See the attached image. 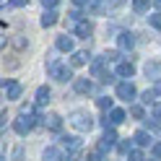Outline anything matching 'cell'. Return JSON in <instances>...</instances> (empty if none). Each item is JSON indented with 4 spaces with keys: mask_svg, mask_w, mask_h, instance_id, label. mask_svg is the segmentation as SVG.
<instances>
[{
    "mask_svg": "<svg viewBox=\"0 0 161 161\" xmlns=\"http://www.w3.org/2000/svg\"><path fill=\"white\" fill-rule=\"evenodd\" d=\"M70 125H73L75 130H80V133H88V130L94 127V119L88 112H73L70 114Z\"/></svg>",
    "mask_w": 161,
    "mask_h": 161,
    "instance_id": "3957f363",
    "label": "cell"
},
{
    "mask_svg": "<svg viewBox=\"0 0 161 161\" xmlns=\"http://www.w3.org/2000/svg\"><path fill=\"white\" fill-rule=\"evenodd\" d=\"M130 161H146V158H143L140 151H133V153H130Z\"/></svg>",
    "mask_w": 161,
    "mask_h": 161,
    "instance_id": "4dcf8cb0",
    "label": "cell"
},
{
    "mask_svg": "<svg viewBox=\"0 0 161 161\" xmlns=\"http://www.w3.org/2000/svg\"><path fill=\"white\" fill-rule=\"evenodd\" d=\"M57 49L60 52H73V36H68V34L57 36Z\"/></svg>",
    "mask_w": 161,
    "mask_h": 161,
    "instance_id": "9a60e30c",
    "label": "cell"
},
{
    "mask_svg": "<svg viewBox=\"0 0 161 161\" xmlns=\"http://www.w3.org/2000/svg\"><path fill=\"white\" fill-rule=\"evenodd\" d=\"M96 104L102 107V109H114V107H112V99H109V96H102V99H99Z\"/></svg>",
    "mask_w": 161,
    "mask_h": 161,
    "instance_id": "83f0119b",
    "label": "cell"
},
{
    "mask_svg": "<svg viewBox=\"0 0 161 161\" xmlns=\"http://www.w3.org/2000/svg\"><path fill=\"white\" fill-rule=\"evenodd\" d=\"M57 3H60V0H42V5L47 8V11H55V8H57Z\"/></svg>",
    "mask_w": 161,
    "mask_h": 161,
    "instance_id": "f1b7e54d",
    "label": "cell"
},
{
    "mask_svg": "<svg viewBox=\"0 0 161 161\" xmlns=\"http://www.w3.org/2000/svg\"><path fill=\"white\" fill-rule=\"evenodd\" d=\"M119 122H125V112H122V109H109L104 125L109 127V125H119Z\"/></svg>",
    "mask_w": 161,
    "mask_h": 161,
    "instance_id": "ba28073f",
    "label": "cell"
},
{
    "mask_svg": "<svg viewBox=\"0 0 161 161\" xmlns=\"http://www.w3.org/2000/svg\"><path fill=\"white\" fill-rule=\"evenodd\" d=\"M73 88H75L78 94H88V91H91V88H94V83H91V80H88V78H75Z\"/></svg>",
    "mask_w": 161,
    "mask_h": 161,
    "instance_id": "2e32d148",
    "label": "cell"
},
{
    "mask_svg": "<svg viewBox=\"0 0 161 161\" xmlns=\"http://www.w3.org/2000/svg\"><path fill=\"white\" fill-rule=\"evenodd\" d=\"M34 102H36L39 107L49 102V88H47V86H39V88H36V99H34Z\"/></svg>",
    "mask_w": 161,
    "mask_h": 161,
    "instance_id": "d6986e66",
    "label": "cell"
},
{
    "mask_svg": "<svg viewBox=\"0 0 161 161\" xmlns=\"http://www.w3.org/2000/svg\"><path fill=\"white\" fill-rule=\"evenodd\" d=\"M3 88H5V96H8V99H18L21 91H24L18 80H3Z\"/></svg>",
    "mask_w": 161,
    "mask_h": 161,
    "instance_id": "8992f818",
    "label": "cell"
},
{
    "mask_svg": "<svg viewBox=\"0 0 161 161\" xmlns=\"http://www.w3.org/2000/svg\"><path fill=\"white\" fill-rule=\"evenodd\" d=\"M130 114H133L135 119H143V114H146V109L140 107V104H133V107H130Z\"/></svg>",
    "mask_w": 161,
    "mask_h": 161,
    "instance_id": "d4e9b609",
    "label": "cell"
},
{
    "mask_svg": "<svg viewBox=\"0 0 161 161\" xmlns=\"http://www.w3.org/2000/svg\"><path fill=\"white\" fill-rule=\"evenodd\" d=\"M156 8H158V11H161V0H156Z\"/></svg>",
    "mask_w": 161,
    "mask_h": 161,
    "instance_id": "d590c367",
    "label": "cell"
},
{
    "mask_svg": "<svg viewBox=\"0 0 161 161\" xmlns=\"http://www.w3.org/2000/svg\"><path fill=\"white\" fill-rule=\"evenodd\" d=\"M133 140H135L138 146H151V135L146 133V130H138V133H135V138H133Z\"/></svg>",
    "mask_w": 161,
    "mask_h": 161,
    "instance_id": "44dd1931",
    "label": "cell"
},
{
    "mask_svg": "<svg viewBox=\"0 0 161 161\" xmlns=\"http://www.w3.org/2000/svg\"><path fill=\"white\" fill-rule=\"evenodd\" d=\"M31 112H34L31 107H24V109H21V114H18V119L13 122V130H16L18 135H26L29 130L36 125V117H31Z\"/></svg>",
    "mask_w": 161,
    "mask_h": 161,
    "instance_id": "6da1fadb",
    "label": "cell"
},
{
    "mask_svg": "<svg viewBox=\"0 0 161 161\" xmlns=\"http://www.w3.org/2000/svg\"><path fill=\"white\" fill-rule=\"evenodd\" d=\"M47 73L52 75V78H57V80H70V78H73L70 68L68 65H60L57 60H49V63H47Z\"/></svg>",
    "mask_w": 161,
    "mask_h": 161,
    "instance_id": "277c9868",
    "label": "cell"
},
{
    "mask_svg": "<svg viewBox=\"0 0 161 161\" xmlns=\"http://www.w3.org/2000/svg\"><path fill=\"white\" fill-rule=\"evenodd\" d=\"M117 148H119V153H133V151H135V148H133V140H122Z\"/></svg>",
    "mask_w": 161,
    "mask_h": 161,
    "instance_id": "484cf974",
    "label": "cell"
},
{
    "mask_svg": "<svg viewBox=\"0 0 161 161\" xmlns=\"http://www.w3.org/2000/svg\"><path fill=\"white\" fill-rule=\"evenodd\" d=\"M75 34L80 36V39H88L94 34V26H91V21H80L78 26H75Z\"/></svg>",
    "mask_w": 161,
    "mask_h": 161,
    "instance_id": "5bb4252c",
    "label": "cell"
},
{
    "mask_svg": "<svg viewBox=\"0 0 161 161\" xmlns=\"http://www.w3.org/2000/svg\"><path fill=\"white\" fill-rule=\"evenodd\" d=\"M42 125H47L49 130L57 133V130L63 127V117H60V114H47V117H42Z\"/></svg>",
    "mask_w": 161,
    "mask_h": 161,
    "instance_id": "9c48e42d",
    "label": "cell"
},
{
    "mask_svg": "<svg viewBox=\"0 0 161 161\" xmlns=\"http://www.w3.org/2000/svg\"><path fill=\"white\" fill-rule=\"evenodd\" d=\"M114 143H117V133L107 127V133H104V138H102V143H99V151H107V148H112Z\"/></svg>",
    "mask_w": 161,
    "mask_h": 161,
    "instance_id": "30bf717a",
    "label": "cell"
},
{
    "mask_svg": "<svg viewBox=\"0 0 161 161\" xmlns=\"http://www.w3.org/2000/svg\"><path fill=\"white\" fill-rule=\"evenodd\" d=\"M117 75L133 78V75H135V65H133V63H119V65H117Z\"/></svg>",
    "mask_w": 161,
    "mask_h": 161,
    "instance_id": "e0dca14e",
    "label": "cell"
},
{
    "mask_svg": "<svg viewBox=\"0 0 161 161\" xmlns=\"http://www.w3.org/2000/svg\"><path fill=\"white\" fill-rule=\"evenodd\" d=\"M138 96L135 86L130 83V80H119L117 83V99H125V102H133V99Z\"/></svg>",
    "mask_w": 161,
    "mask_h": 161,
    "instance_id": "5b68a950",
    "label": "cell"
},
{
    "mask_svg": "<svg viewBox=\"0 0 161 161\" xmlns=\"http://www.w3.org/2000/svg\"><path fill=\"white\" fill-rule=\"evenodd\" d=\"M146 75L153 78V80H161V63H146Z\"/></svg>",
    "mask_w": 161,
    "mask_h": 161,
    "instance_id": "4fadbf2b",
    "label": "cell"
},
{
    "mask_svg": "<svg viewBox=\"0 0 161 161\" xmlns=\"http://www.w3.org/2000/svg\"><path fill=\"white\" fill-rule=\"evenodd\" d=\"M148 21H151V26H153L156 31H161V13H153V16L148 18Z\"/></svg>",
    "mask_w": 161,
    "mask_h": 161,
    "instance_id": "4316f807",
    "label": "cell"
},
{
    "mask_svg": "<svg viewBox=\"0 0 161 161\" xmlns=\"http://www.w3.org/2000/svg\"><path fill=\"white\" fill-rule=\"evenodd\" d=\"M153 156H156V158H161V143H156V146H153Z\"/></svg>",
    "mask_w": 161,
    "mask_h": 161,
    "instance_id": "d6a6232c",
    "label": "cell"
},
{
    "mask_svg": "<svg viewBox=\"0 0 161 161\" xmlns=\"http://www.w3.org/2000/svg\"><path fill=\"white\" fill-rule=\"evenodd\" d=\"M11 5H16V8H24V5H29V0H11Z\"/></svg>",
    "mask_w": 161,
    "mask_h": 161,
    "instance_id": "1f68e13d",
    "label": "cell"
},
{
    "mask_svg": "<svg viewBox=\"0 0 161 161\" xmlns=\"http://www.w3.org/2000/svg\"><path fill=\"white\" fill-rule=\"evenodd\" d=\"M88 161H104L102 151H91V153H88Z\"/></svg>",
    "mask_w": 161,
    "mask_h": 161,
    "instance_id": "f546056e",
    "label": "cell"
},
{
    "mask_svg": "<svg viewBox=\"0 0 161 161\" xmlns=\"http://www.w3.org/2000/svg\"><path fill=\"white\" fill-rule=\"evenodd\" d=\"M156 99H158V91H156V88H151V91L143 94V104H156Z\"/></svg>",
    "mask_w": 161,
    "mask_h": 161,
    "instance_id": "603a6c76",
    "label": "cell"
},
{
    "mask_svg": "<svg viewBox=\"0 0 161 161\" xmlns=\"http://www.w3.org/2000/svg\"><path fill=\"white\" fill-rule=\"evenodd\" d=\"M57 24V13L55 11H44V16H42V26L47 29V26H55Z\"/></svg>",
    "mask_w": 161,
    "mask_h": 161,
    "instance_id": "ffe728a7",
    "label": "cell"
},
{
    "mask_svg": "<svg viewBox=\"0 0 161 161\" xmlns=\"http://www.w3.org/2000/svg\"><path fill=\"white\" fill-rule=\"evenodd\" d=\"M107 65H109V60H107L104 55H102V57H96L94 63H91V75H94V78H99L102 83H109V80H114L112 75L107 73Z\"/></svg>",
    "mask_w": 161,
    "mask_h": 161,
    "instance_id": "7a4b0ae2",
    "label": "cell"
},
{
    "mask_svg": "<svg viewBox=\"0 0 161 161\" xmlns=\"http://www.w3.org/2000/svg\"><path fill=\"white\" fill-rule=\"evenodd\" d=\"M133 8H135V13H146L148 11V0H133Z\"/></svg>",
    "mask_w": 161,
    "mask_h": 161,
    "instance_id": "cb8c5ba5",
    "label": "cell"
},
{
    "mask_svg": "<svg viewBox=\"0 0 161 161\" xmlns=\"http://www.w3.org/2000/svg\"><path fill=\"white\" fill-rule=\"evenodd\" d=\"M75 5H88V0H73Z\"/></svg>",
    "mask_w": 161,
    "mask_h": 161,
    "instance_id": "e575fe53",
    "label": "cell"
},
{
    "mask_svg": "<svg viewBox=\"0 0 161 161\" xmlns=\"http://www.w3.org/2000/svg\"><path fill=\"white\" fill-rule=\"evenodd\" d=\"M63 146L70 151V153H75V151H80V140L73 138V135H65V138H63Z\"/></svg>",
    "mask_w": 161,
    "mask_h": 161,
    "instance_id": "ac0fdd59",
    "label": "cell"
},
{
    "mask_svg": "<svg viewBox=\"0 0 161 161\" xmlns=\"http://www.w3.org/2000/svg\"><path fill=\"white\" fill-rule=\"evenodd\" d=\"M109 3V8H117V5H122V0H107Z\"/></svg>",
    "mask_w": 161,
    "mask_h": 161,
    "instance_id": "836d02e7",
    "label": "cell"
},
{
    "mask_svg": "<svg viewBox=\"0 0 161 161\" xmlns=\"http://www.w3.org/2000/svg\"><path fill=\"white\" fill-rule=\"evenodd\" d=\"M117 44H119V49H125V52H127V49H133L135 47V34L122 31V34L117 36Z\"/></svg>",
    "mask_w": 161,
    "mask_h": 161,
    "instance_id": "52a82bcc",
    "label": "cell"
},
{
    "mask_svg": "<svg viewBox=\"0 0 161 161\" xmlns=\"http://www.w3.org/2000/svg\"><path fill=\"white\" fill-rule=\"evenodd\" d=\"M107 8H109V3H107V0H88L86 11H88V13H104Z\"/></svg>",
    "mask_w": 161,
    "mask_h": 161,
    "instance_id": "7c38bea8",
    "label": "cell"
},
{
    "mask_svg": "<svg viewBox=\"0 0 161 161\" xmlns=\"http://www.w3.org/2000/svg\"><path fill=\"white\" fill-rule=\"evenodd\" d=\"M70 63L73 65H86L88 63V52H83V49H80V52H73V60H70Z\"/></svg>",
    "mask_w": 161,
    "mask_h": 161,
    "instance_id": "7402d4cb",
    "label": "cell"
},
{
    "mask_svg": "<svg viewBox=\"0 0 161 161\" xmlns=\"http://www.w3.org/2000/svg\"><path fill=\"white\" fill-rule=\"evenodd\" d=\"M42 161H65V156L60 153V148L49 146V148H44V153H42Z\"/></svg>",
    "mask_w": 161,
    "mask_h": 161,
    "instance_id": "8fae6325",
    "label": "cell"
}]
</instances>
